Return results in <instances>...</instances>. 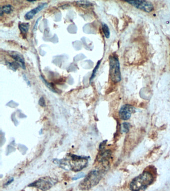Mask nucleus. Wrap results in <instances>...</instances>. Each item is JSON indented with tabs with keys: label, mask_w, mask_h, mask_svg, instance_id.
I'll return each mask as SVG.
<instances>
[{
	"label": "nucleus",
	"mask_w": 170,
	"mask_h": 191,
	"mask_svg": "<svg viewBox=\"0 0 170 191\" xmlns=\"http://www.w3.org/2000/svg\"><path fill=\"white\" fill-rule=\"evenodd\" d=\"M88 162V160L87 157L70 154L62 160H56V163L65 170L77 172L87 167Z\"/></svg>",
	"instance_id": "nucleus-1"
},
{
	"label": "nucleus",
	"mask_w": 170,
	"mask_h": 191,
	"mask_svg": "<svg viewBox=\"0 0 170 191\" xmlns=\"http://www.w3.org/2000/svg\"><path fill=\"white\" fill-rule=\"evenodd\" d=\"M154 177L149 172H145L132 181L130 189L132 191H142L153 183Z\"/></svg>",
	"instance_id": "nucleus-2"
},
{
	"label": "nucleus",
	"mask_w": 170,
	"mask_h": 191,
	"mask_svg": "<svg viewBox=\"0 0 170 191\" xmlns=\"http://www.w3.org/2000/svg\"><path fill=\"white\" fill-rule=\"evenodd\" d=\"M101 179V174L100 171H91L86 178L80 183L79 188L83 190H89L98 184Z\"/></svg>",
	"instance_id": "nucleus-3"
},
{
	"label": "nucleus",
	"mask_w": 170,
	"mask_h": 191,
	"mask_svg": "<svg viewBox=\"0 0 170 191\" xmlns=\"http://www.w3.org/2000/svg\"><path fill=\"white\" fill-rule=\"evenodd\" d=\"M109 75L112 81L114 82H119L121 81V75L118 58L115 55L109 57Z\"/></svg>",
	"instance_id": "nucleus-4"
},
{
	"label": "nucleus",
	"mask_w": 170,
	"mask_h": 191,
	"mask_svg": "<svg viewBox=\"0 0 170 191\" xmlns=\"http://www.w3.org/2000/svg\"><path fill=\"white\" fill-rule=\"evenodd\" d=\"M56 183L57 180L56 179L51 178L50 177H41L33 183H31L29 186L35 187L41 191H46L49 190Z\"/></svg>",
	"instance_id": "nucleus-5"
},
{
	"label": "nucleus",
	"mask_w": 170,
	"mask_h": 191,
	"mask_svg": "<svg viewBox=\"0 0 170 191\" xmlns=\"http://www.w3.org/2000/svg\"><path fill=\"white\" fill-rule=\"evenodd\" d=\"M127 3L131 4L134 7L141 9L147 13H150L154 9V6L153 4L150 2L147 1H142V0H138V1H126Z\"/></svg>",
	"instance_id": "nucleus-6"
},
{
	"label": "nucleus",
	"mask_w": 170,
	"mask_h": 191,
	"mask_svg": "<svg viewBox=\"0 0 170 191\" xmlns=\"http://www.w3.org/2000/svg\"><path fill=\"white\" fill-rule=\"evenodd\" d=\"M135 111L134 107L129 104L124 105L121 107L120 110V118L124 121H126L129 119L131 117V114Z\"/></svg>",
	"instance_id": "nucleus-7"
},
{
	"label": "nucleus",
	"mask_w": 170,
	"mask_h": 191,
	"mask_svg": "<svg viewBox=\"0 0 170 191\" xmlns=\"http://www.w3.org/2000/svg\"><path fill=\"white\" fill-rule=\"evenodd\" d=\"M47 3H42L39 5L37 7L34 8L33 9H32L31 11L28 12L25 16V20H30L33 19L36 14H37L39 12L41 11L42 9H44L47 6Z\"/></svg>",
	"instance_id": "nucleus-8"
},
{
	"label": "nucleus",
	"mask_w": 170,
	"mask_h": 191,
	"mask_svg": "<svg viewBox=\"0 0 170 191\" xmlns=\"http://www.w3.org/2000/svg\"><path fill=\"white\" fill-rule=\"evenodd\" d=\"M10 55L16 61V63L20 65L23 69H25V63L24 58L21 55L20 53L17 52H10Z\"/></svg>",
	"instance_id": "nucleus-9"
},
{
	"label": "nucleus",
	"mask_w": 170,
	"mask_h": 191,
	"mask_svg": "<svg viewBox=\"0 0 170 191\" xmlns=\"http://www.w3.org/2000/svg\"><path fill=\"white\" fill-rule=\"evenodd\" d=\"M111 152L110 150H106L105 151H102L100 153L97 157V160L99 162L101 163L106 162L111 156Z\"/></svg>",
	"instance_id": "nucleus-10"
},
{
	"label": "nucleus",
	"mask_w": 170,
	"mask_h": 191,
	"mask_svg": "<svg viewBox=\"0 0 170 191\" xmlns=\"http://www.w3.org/2000/svg\"><path fill=\"white\" fill-rule=\"evenodd\" d=\"M29 23H21L19 24V28L21 33L25 35L29 29Z\"/></svg>",
	"instance_id": "nucleus-11"
},
{
	"label": "nucleus",
	"mask_w": 170,
	"mask_h": 191,
	"mask_svg": "<svg viewBox=\"0 0 170 191\" xmlns=\"http://www.w3.org/2000/svg\"><path fill=\"white\" fill-rule=\"evenodd\" d=\"M76 3L79 7L84 8H89L92 6V4L87 1H79L76 2Z\"/></svg>",
	"instance_id": "nucleus-12"
},
{
	"label": "nucleus",
	"mask_w": 170,
	"mask_h": 191,
	"mask_svg": "<svg viewBox=\"0 0 170 191\" xmlns=\"http://www.w3.org/2000/svg\"><path fill=\"white\" fill-rule=\"evenodd\" d=\"M102 29L103 32L105 37L107 39H108L110 37V31H109V28L108 25L105 23H102Z\"/></svg>",
	"instance_id": "nucleus-13"
},
{
	"label": "nucleus",
	"mask_w": 170,
	"mask_h": 191,
	"mask_svg": "<svg viewBox=\"0 0 170 191\" xmlns=\"http://www.w3.org/2000/svg\"><path fill=\"white\" fill-rule=\"evenodd\" d=\"M1 8L4 13H7V14H9V13H11L13 10V7L11 5H6L3 6V7Z\"/></svg>",
	"instance_id": "nucleus-14"
},
{
	"label": "nucleus",
	"mask_w": 170,
	"mask_h": 191,
	"mask_svg": "<svg viewBox=\"0 0 170 191\" xmlns=\"http://www.w3.org/2000/svg\"><path fill=\"white\" fill-rule=\"evenodd\" d=\"M100 63H101V61H99L97 62V65H96V66L95 67V69H93V72L92 73L91 76V79H90V82H91V81L93 80V79L95 77L96 74L97 72L98 69H99V67L100 65Z\"/></svg>",
	"instance_id": "nucleus-15"
},
{
	"label": "nucleus",
	"mask_w": 170,
	"mask_h": 191,
	"mask_svg": "<svg viewBox=\"0 0 170 191\" xmlns=\"http://www.w3.org/2000/svg\"><path fill=\"white\" fill-rule=\"evenodd\" d=\"M41 79L43 80V82H44V84L46 85V86H47V87H48V88L50 90L52 91V92H55V93H56V91L55 90V88L52 86V84H49V83H48V82H47V81H46V80H45L44 79L43 77H42V76H41Z\"/></svg>",
	"instance_id": "nucleus-16"
},
{
	"label": "nucleus",
	"mask_w": 170,
	"mask_h": 191,
	"mask_svg": "<svg viewBox=\"0 0 170 191\" xmlns=\"http://www.w3.org/2000/svg\"><path fill=\"white\" fill-rule=\"evenodd\" d=\"M7 65L10 68L13 70L16 71L18 67V64L16 62H7Z\"/></svg>",
	"instance_id": "nucleus-17"
},
{
	"label": "nucleus",
	"mask_w": 170,
	"mask_h": 191,
	"mask_svg": "<svg viewBox=\"0 0 170 191\" xmlns=\"http://www.w3.org/2000/svg\"><path fill=\"white\" fill-rule=\"evenodd\" d=\"M130 125L128 122H124L122 124V131L124 133H127L129 130Z\"/></svg>",
	"instance_id": "nucleus-18"
},
{
	"label": "nucleus",
	"mask_w": 170,
	"mask_h": 191,
	"mask_svg": "<svg viewBox=\"0 0 170 191\" xmlns=\"http://www.w3.org/2000/svg\"><path fill=\"white\" fill-rule=\"evenodd\" d=\"M85 176V175L84 173L83 172L79 173V174L76 175L74 177L72 178V180L74 181L76 180L77 179H80V178H83Z\"/></svg>",
	"instance_id": "nucleus-19"
},
{
	"label": "nucleus",
	"mask_w": 170,
	"mask_h": 191,
	"mask_svg": "<svg viewBox=\"0 0 170 191\" xmlns=\"http://www.w3.org/2000/svg\"><path fill=\"white\" fill-rule=\"evenodd\" d=\"M39 105L41 107H45V102L44 100V99L43 97H41L40 98V100L39 102Z\"/></svg>",
	"instance_id": "nucleus-20"
},
{
	"label": "nucleus",
	"mask_w": 170,
	"mask_h": 191,
	"mask_svg": "<svg viewBox=\"0 0 170 191\" xmlns=\"http://www.w3.org/2000/svg\"><path fill=\"white\" fill-rule=\"evenodd\" d=\"M14 181V178H12L11 179H9V180H8V182L7 183H6L5 185L6 186H8V185L10 184L11 183H12L13 181Z\"/></svg>",
	"instance_id": "nucleus-21"
},
{
	"label": "nucleus",
	"mask_w": 170,
	"mask_h": 191,
	"mask_svg": "<svg viewBox=\"0 0 170 191\" xmlns=\"http://www.w3.org/2000/svg\"><path fill=\"white\" fill-rule=\"evenodd\" d=\"M41 18V17H39V19H37V22L36 23V24H35V26H34V29L36 30L37 29V24H38V23H39V20H40V19Z\"/></svg>",
	"instance_id": "nucleus-22"
},
{
	"label": "nucleus",
	"mask_w": 170,
	"mask_h": 191,
	"mask_svg": "<svg viewBox=\"0 0 170 191\" xmlns=\"http://www.w3.org/2000/svg\"><path fill=\"white\" fill-rule=\"evenodd\" d=\"M0 11H1V12H0V14H1V16H2V15H3V13H4V12H3V10L2 9V8H1V9H0Z\"/></svg>",
	"instance_id": "nucleus-23"
}]
</instances>
